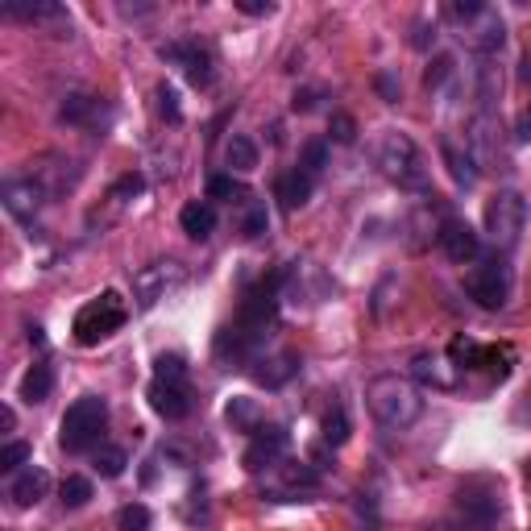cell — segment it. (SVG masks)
<instances>
[{"label": "cell", "mask_w": 531, "mask_h": 531, "mask_svg": "<svg viewBox=\"0 0 531 531\" xmlns=\"http://www.w3.org/2000/svg\"><path fill=\"white\" fill-rule=\"evenodd\" d=\"M59 494H63V507L79 511V507H88V502H92V482L79 478V473H71V478H63Z\"/></svg>", "instance_id": "32"}, {"label": "cell", "mask_w": 531, "mask_h": 531, "mask_svg": "<svg viewBox=\"0 0 531 531\" xmlns=\"http://www.w3.org/2000/svg\"><path fill=\"white\" fill-rule=\"evenodd\" d=\"M150 523H154V515H150L146 502H125V507L117 511V527L121 531H150Z\"/></svg>", "instance_id": "33"}, {"label": "cell", "mask_w": 531, "mask_h": 531, "mask_svg": "<svg viewBox=\"0 0 531 531\" xmlns=\"http://www.w3.org/2000/svg\"><path fill=\"white\" fill-rule=\"evenodd\" d=\"M453 71H457V63L449 59V54H436V63H432V67H428V75H424V83H428V92L444 88V79H453Z\"/></svg>", "instance_id": "37"}, {"label": "cell", "mask_w": 531, "mask_h": 531, "mask_svg": "<svg viewBox=\"0 0 531 531\" xmlns=\"http://www.w3.org/2000/svg\"><path fill=\"white\" fill-rule=\"evenodd\" d=\"M440 158H444V166H449V175H453V183L457 187H478V179H482V171H478V162H473V154L469 150H461L453 137H440Z\"/></svg>", "instance_id": "19"}, {"label": "cell", "mask_w": 531, "mask_h": 531, "mask_svg": "<svg viewBox=\"0 0 531 531\" xmlns=\"http://www.w3.org/2000/svg\"><path fill=\"white\" fill-rule=\"evenodd\" d=\"M511 419H515V424H531V386L523 390V399L515 403V411H511Z\"/></svg>", "instance_id": "41"}, {"label": "cell", "mask_w": 531, "mask_h": 531, "mask_svg": "<svg viewBox=\"0 0 531 531\" xmlns=\"http://www.w3.org/2000/svg\"><path fill=\"white\" fill-rule=\"evenodd\" d=\"M457 511H461L465 527H490L498 519V498H490V494H465L461 490Z\"/></svg>", "instance_id": "23"}, {"label": "cell", "mask_w": 531, "mask_h": 531, "mask_svg": "<svg viewBox=\"0 0 531 531\" xmlns=\"http://www.w3.org/2000/svg\"><path fill=\"white\" fill-rule=\"evenodd\" d=\"M465 291H469V299L478 303V307H486V312H502V307L511 303V291H515V270H511V262L502 258V254L482 258L478 266L469 270Z\"/></svg>", "instance_id": "6"}, {"label": "cell", "mask_w": 531, "mask_h": 531, "mask_svg": "<svg viewBox=\"0 0 531 531\" xmlns=\"http://www.w3.org/2000/svg\"><path fill=\"white\" fill-rule=\"evenodd\" d=\"M125 320H129V307H125V299L117 295V291H104V295H96V299H88L75 312V341L79 345H100V341H108L113 332H121L125 328Z\"/></svg>", "instance_id": "5"}, {"label": "cell", "mask_w": 531, "mask_h": 531, "mask_svg": "<svg viewBox=\"0 0 531 531\" xmlns=\"http://www.w3.org/2000/svg\"><path fill=\"white\" fill-rule=\"evenodd\" d=\"M208 200H225V204H245V200H254L233 175H212L208 179Z\"/></svg>", "instance_id": "30"}, {"label": "cell", "mask_w": 531, "mask_h": 531, "mask_svg": "<svg viewBox=\"0 0 531 531\" xmlns=\"http://www.w3.org/2000/svg\"><path fill=\"white\" fill-rule=\"evenodd\" d=\"M324 166H328V142H320V137H316V142H307V146H303V154H299V171H303V175H312V179H320V175H324Z\"/></svg>", "instance_id": "34"}, {"label": "cell", "mask_w": 531, "mask_h": 531, "mask_svg": "<svg viewBox=\"0 0 531 531\" xmlns=\"http://www.w3.org/2000/svg\"><path fill=\"white\" fill-rule=\"evenodd\" d=\"M25 461H30V444H25V440H9L5 449H0V469H5V473H21Z\"/></svg>", "instance_id": "36"}, {"label": "cell", "mask_w": 531, "mask_h": 531, "mask_svg": "<svg viewBox=\"0 0 531 531\" xmlns=\"http://www.w3.org/2000/svg\"><path fill=\"white\" fill-rule=\"evenodd\" d=\"M125 465H129V457H125V449H117V444H100V449L92 453V469L100 473V478H121Z\"/></svg>", "instance_id": "28"}, {"label": "cell", "mask_w": 531, "mask_h": 531, "mask_svg": "<svg viewBox=\"0 0 531 531\" xmlns=\"http://www.w3.org/2000/svg\"><path fill=\"white\" fill-rule=\"evenodd\" d=\"M241 233H245L249 241H258V237H266V233H270V208H266V200H245Z\"/></svg>", "instance_id": "29"}, {"label": "cell", "mask_w": 531, "mask_h": 531, "mask_svg": "<svg viewBox=\"0 0 531 531\" xmlns=\"http://www.w3.org/2000/svg\"><path fill=\"white\" fill-rule=\"evenodd\" d=\"M523 225H527V200H523V195L511 191V187L494 191L490 204H486V233H490V241L498 249H511L519 241Z\"/></svg>", "instance_id": "8"}, {"label": "cell", "mask_w": 531, "mask_h": 531, "mask_svg": "<svg viewBox=\"0 0 531 531\" xmlns=\"http://www.w3.org/2000/svg\"><path fill=\"white\" fill-rule=\"evenodd\" d=\"M515 142L523 146V142H531V104L523 108V113H519V125H515Z\"/></svg>", "instance_id": "43"}, {"label": "cell", "mask_w": 531, "mask_h": 531, "mask_svg": "<svg viewBox=\"0 0 531 531\" xmlns=\"http://www.w3.org/2000/svg\"><path fill=\"white\" fill-rule=\"evenodd\" d=\"M436 241H440V249H444V258L457 262V266H473V262L482 258V237H478V229H473L469 220H457V216L440 220Z\"/></svg>", "instance_id": "11"}, {"label": "cell", "mask_w": 531, "mask_h": 531, "mask_svg": "<svg viewBox=\"0 0 531 531\" xmlns=\"http://www.w3.org/2000/svg\"><path fill=\"white\" fill-rule=\"evenodd\" d=\"M225 419H229V424L233 428H241V432H258L262 424H258V419H262V407H258V399H233L229 407H225Z\"/></svg>", "instance_id": "27"}, {"label": "cell", "mask_w": 531, "mask_h": 531, "mask_svg": "<svg viewBox=\"0 0 531 531\" xmlns=\"http://www.w3.org/2000/svg\"><path fill=\"white\" fill-rule=\"evenodd\" d=\"M108 428V403L100 395H83L67 407L63 424H59V444L67 453H83V449H100V436Z\"/></svg>", "instance_id": "4"}, {"label": "cell", "mask_w": 531, "mask_h": 531, "mask_svg": "<svg viewBox=\"0 0 531 531\" xmlns=\"http://www.w3.org/2000/svg\"><path fill=\"white\" fill-rule=\"evenodd\" d=\"M54 390V370L46 366V361H38V366H30V374L21 378V399L25 403H46Z\"/></svg>", "instance_id": "26"}, {"label": "cell", "mask_w": 531, "mask_h": 531, "mask_svg": "<svg viewBox=\"0 0 531 531\" xmlns=\"http://www.w3.org/2000/svg\"><path fill=\"white\" fill-rule=\"evenodd\" d=\"M378 166H382V175L395 187H403V191H428L424 150H419L403 129H390L378 142Z\"/></svg>", "instance_id": "2"}, {"label": "cell", "mask_w": 531, "mask_h": 531, "mask_svg": "<svg viewBox=\"0 0 531 531\" xmlns=\"http://www.w3.org/2000/svg\"><path fill=\"white\" fill-rule=\"evenodd\" d=\"M519 79L527 83V88H531V50L523 54V63H519Z\"/></svg>", "instance_id": "44"}, {"label": "cell", "mask_w": 531, "mask_h": 531, "mask_svg": "<svg viewBox=\"0 0 531 531\" xmlns=\"http://www.w3.org/2000/svg\"><path fill=\"white\" fill-rule=\"evenodd\" d=\"M411 374H415L419 382L436 386V390H453V386L461 382V370L453 366V361H444L440 353H415V357H411Z\"/></svg>", "instance_id": "17"}, {"label": "cell", "mask_w": 531, "mask_h": 531, "mask_svg": "<svg viewBox=\"0 0 531 531\" xmlns=\"http://www.w3.org/2000/svg\"><path fill=\"white\" fill-rule=\"evenodd\" d=\"M179 225H183V233H187L191 241H208V237L216 233V208H212L208 200H191V204H183V212H179Z\"/></svg>", "instance_id": "20"}, {"label": "cell", "mask_w": 531, "mask_h": 531, "mask_svg": "<svg viewBox=\"0 0 531 531\" xmlns=\"http://www.w3.org/2000/svg\"><path fill=\"white\" fill-rule=\"evenodd\" d=\"M378 92L386 96V104H395V100H399V83H395V75H386V71H382V75H378Z\"/></svg>", "instance_id": "42"}, {"label": "cell", "mask_w": 531, "mask_h": 531, "mask_svg": "<svg viewBox=\"0 0 531 531\" xmlns=\"http://www.w3.org/2000/svg\"><path fill=\"white\" fill-rule=\"evenodd\" d=\"M320 432H324V444H332V449H341V444L349 440V415H345V407H332V411H324V419H320Z\"/></svg>", "instance_id": "31"}, {"label": "cell", "mask_w": 531, "mask_h": 531, "mask_svg": "<svg viewBox=\"0 0 531 531\" xmlns=\"http://www.w3.org/2000/svg\"><path fill=\"white\" fill-rule=\"evenodd\" d=\"M465 150L473 154V162H478V171H490V166L498 162V142H494V117L482 113L473 117L469 133H465Z\"/></svg>", "instance_id": "16"}, {"label": "cell", "mask_w": 531, "mask_h": 531, "mask_svg": "<svg viewBox=\"0 0 531 531\" xmlns=\"http://www.w3.org/2000/svg\"><path fill=\"white\" fill-rule=\"evenodd\" d=\"M287 444H291V436H287V428H278V424H270V428H258L254 432V440H249V449H245V469L249 473H270L278 461L287 457Z\"/></svg>", "instance_id": "12"}, {"label": "cell", "mask_w": 531, "mask_h": 531, "mask_svg": "<svg viewBox=\"0 0 531 531\" xmlns=\"http://www.w3.org/2000/svg\"><path fill=\"white\" fill-rule=\"evenodd\" d=\"M96 117H100V100L83 96V92H71L59 104V121L63 125H96Z\"/></svg>", "instance_id": "25"}, {"label": "cell", "mask_w": 531, "mask_h": 531, "mask_svg": "<svg viewBox=\"0 0 531 531\" xmlns=\"http://www.w3.org/2000/svg\"><path fill=\"white\" fill-rule=\"evenodd\" d=\"M312 187H316V179H312V175H303L299 166H295V171H287L283 179H278L274 195L283 200V212H299L307 200H312Z\"/></svg>", "instance_id": "21"}, {"label": "cell", "mask_w": 531, "mask_h": 531, "mask_svg": "<svg viewBox=\"0 0 531 531\" xmlns=\"http://www.w3.org/2000/svg\"><path fill=\"white\" fill-rule=\"evenodd\" d=\"M158 113L166 117V121H179V96H175V88H158Z\"/></svg>", "instance_id": "38"}, {"label": "cell", "mask_w": 531, "mask_h": 531, "mask_svg": "<svg viewBox=\"0 0 531 531\" xmlns=\"http://www.w3.org/2000/svg\"><path fill=\"white\" fill-rule=\"evenodd\" d=\"M225 162H229V171H237V175L258 171V146H254V137L233 133L229 142H225Z\"/></svg>", "instance_id": "24"}, {"label": "cell", "mask_w": 531, "mask_h": 531, "mask_svg": "<svg viewBox=\"0 0 531 531\" xmlns=\"http://www.w3.org/2000/svg\"><path fill=\"white\" fill-rule=\"evenodd\" d=\"M5 21H25V25H67V9L54 0H9L0 9Z\"/></svg>", "instance_id": "15"}, {"label": "cell", "mask_w": 531, "mask_h": 531, "mask_svg": "<svg viewBox=\"0 0 531 531\" xmlns=\"http://www.w3.org/2000/svg\"><path fill=\"white\" fill-rule=\"evenodd\" d=\"M183 283H187V270L179 262H154V266H146L142 274L133 278V299H137V307H142V312H150L158 299L179 291Z\"/></svg>", "instance_id": "10"}, {"label": "cell", "mask_w": 531, "mask_h": 531, "mask_svg": "<svg viewBox=\"0 0 531 531\" xmlns=\"http://www.w3.org/2000/svg\"><path fill=\"white\" fill-rule=\"evenodd\" d=\"M0 200H5V208L17 220H34L46 204V187L38 179H9L5 187H0Z\"/></svg>", "instance_id": "14"}, {"label": "cell", "mask_w": 531, "mask_h": 531, "mask_svg": "<svg viewBox=\"0 0 531 531\" xmlns=\"http://www.w3.org/2000/svg\"><path fill=\"white\" fill-rule=\"evenodd\" d=\"M366 407L386 432H407L419 415H424V395L419 386L403 374H378L366 386Z\"/></svg>", "instance_id": "1"}, {"label": "cell", "mask_w": 531, "mask_h": 531, "mask_svg": "<svg viewBox=\"0 0 531 531\" xmlns=\"http://www.w3.org/2000/svg\"><path fill=\"white\" fill-rule=\"evenodd\" d=\"M237 9L249 13V17H270V13H274L270 0H237Z\"/></svg>", "instance_id": "40"}, {"label": "cell", "mask_w": 531, "mask_h": 531, "mask_svg": "<svg viewBox=\"0 0 531 531\" xmlns=\"http://www.w3.org/2000/svg\"><path fill=\"white\" fill-rule=\"evenodd\" d=\"M316 490H320V473L312 465H291V461H278L266 482V494L274 502H307Z\"/></svg>", "instance_id": "9"}, {"label": "cell", "mask_w": 531, "mask_h": 531, "mask_svg": "<svg viewBox=\"0 0 531 531\" xmlns=\"http://www.w3.org/2000/svg\"><path fill=\"white\" fill-rule=\"evenodd\" d=\"M142 191H146V179H142V175H125V179L113 187L117 200H129V195H142Z\"/></svg>", "instance_id": "39"}, {"label": "cell", "mask_w": 531, "mask_h": 531, "mask_svg": "<svg viewBox=\"0 0 531 531\" xmlns=\"http://www.w3.org/2000/svg\"><path fill=\"white\" fill-rule=\"evenodd\" d=\"M419 531H465L461 523H428V527H419Z\"/></svg>", "instance_id": "46"}, {"label": "cell", "mask_w": 531, "mask_h": 531, "mask_svg": "<svg viewBox=\"0 0 531 531\" xmlns=\"http://www.w3.org/2000/svg\"><path fill=\"white\" fill-rule=\"evenodd\" d=\"M158 54L166 63H179L195 88H208V83H212V54L200 42H171V46H162Z\"/></svg>", "instance_id": "13"}, {"label": "cell", "mask_w": 531, "mask_h": 531, "mask_svg": "<svg viewBox=\"0 0 531 531\" xmlns=\"http://www.w3.org/2000/svg\"><path fill=\"white\" fill-rule=\"evenodd\" d=\"M13 424H17V415H13V407H5V411H0V428L13 432Z\"/></svg>", "instance_id": "45"}, {"label": "cell", "mask_w": 531, "mask_h": 531, "mask_svg": "<svg viewBox=\"0 0 531 531\" xmlns=\"http://www.w3.org/2000/svg\"><path fill=\"white\" fill-rule=\"evenodd\" d=\"M328 137L337 146H353L357 142V121L349 117V113H332V121H328Z\"/></svg>", "instance_id": "35"}, {"label": "cell", "mask_w": 531, "mask_h": 531, "mask_svg": "<svg viewBox=\"0 0 531 531\" xmlns=\"http://www.w3.org/2000/svg\"><path fill=\"white\" fill-rule=\"evenodd\" d=\"M523 473H527V482H531V461H527V469H523Z\"/></svg>", "instance_id": "47"}, {"label": "cell", "mask_w": 531, "mask_h": 531, "mask_svg": "<svg viewBox=\"0 0 531 531\" xmlns=\"http://www.w3.org/2000/svg\"><path fill=\"white\" fill-rule=\"evenodd\" d=\"M50 494V473L42 465H25L21 473H13V486H9V498L17 507H38V502Z\"/></svg>", "instance_id": "18"}, {"label": "cell", "mask_w": 531, "mask_h": 531, "mask_svg": "<svg viewBox=\"0 0 531 531\" xmlns=\"http://www.w3.org/2000/svg\"><path fill=\"white\" fill-rule=\"evenodd\" d=\"M444 13H449V21H457L461 38L478 50L482 59L498 54L502 42H507V25H502V17L490 5H449Z\"/></svg>", "instance_id": "7"}, {"label": "cell", "mask_w": 531, "mask_h": 531, "mask_svg": "<svg viewBox=\"0 0 531 531\" xmlns=\"http://www.w3.org/2000/svg\"><path fill=\"white\" fill-rule=\"evenodd\" d=\"M150 407L162 419H187L191 411V386H187V361L179 353H162L154 361V382H150Z\"/></svg>", "instance_id": "3"}, {"label": "cell", "mask_w": 531, "mask_h": 531, "mask_svg": "<svg viewBox=\"0 0 531 531\" xmlns=\"http://www.w3.org/2000/svg\"><path fill=\"white\" fill-rule=\"evenodd\" d=\"M258 366H262V370H254V378H258L262 386L278 390V386H287V382L299 374V353H274V357H262Z\"/></svg>", "instance_id": "22"}]
</instances>
